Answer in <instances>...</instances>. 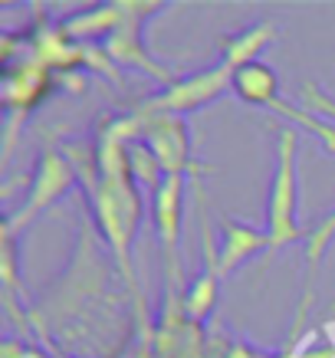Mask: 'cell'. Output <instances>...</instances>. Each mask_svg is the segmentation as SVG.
<instances>
[{
  "instance_id": "cell-1",
  "label": "cell",
  "mask_w": 335,
  "mask_h": 358,
  "mask_svg": "<svg viewBox=\"0 0 335 358\" xmlns=\"http://www.w3.org/2000/svg\"><path fill=\"white\" fill-rule=\"evenodd\" d=\"M263 230L270 237L273 253L296 243L306 234L299 224V135L290 125L276 135V164H273Z\"/></svg>"
},
{
  "instance_id": "cell-2",
  "label": "cell",
  "mask_w": 335,
  "mask_h": 358,
  "mask_svg": "<svg viewBox=\"0 0 335 358\" xmlns=\"http://www.w3.org/2000/svg\"><path fill=\"white\" fill-rule=\"evenodd\" d=\"M92 207H96V220L102 227V237L119 257L122 273H129V243L138 227V191L131 174H112L102 178L99 174V187L92 191Z\"/></svg>"
},
{
  "instance_id": "cell-3",
  "label": "cell",
  "mask_w": 335,
  "mask_h": 358,
  "mask_svg": "<svg viewBox=\"0 0 335 358\" xmlns=\"http://www.w3.org/2000/svg\"><path fill=\"white\" fill-rule=\"evenodd\" d=\"M230 76H234V69H227L224 63H217V66H211V69L191 73V76L171 79L158 96L145 99L135 112H138V115H152V112L187 115V112L204 109L207 102H214V99H220L224 92H230Z\"/></svg>"
},
{
  "instance_id": "cell-4",
  "label": "cell",
  "mask_w": 335,
  "mask_h": 358,
  "mask_svg": "<svg viewBox=\"0 0 335 358\" xmlns=\"http://www.w3.org/2000/svg\"><path fill=\"white\" fill-rule=\"evenodd\" d=\"M141 141L152 148L164 174H184L191 168V135L181 115H171V112L141 115Z\"/></svg>"
},
{
  "instance_id": "cell-5",
  "label": "cell",
  "mask_w": 335,
  "mask_h": 358,
  "mask_svg": "<svg viewBox=\"0 0 335 358\" xmlns=\"http://www.w3.org/2000/svg\"><path fill=\"white\" fill-rule=\"evenodd\" d=\"M76 181V171H73V164L66 162L59 152H43V158L36 162V174H33V187L30 194H27V204L7 217V230H3V237H13V230L23 227L33 214H40L46 204H53L59 194H66V187Z\"/></svg>"
},
{
  "instance_id": "cell-6",
  "label": "cell",
  "mask_w": 335,
  "mask_h": 358,
  "mask_svg": "<svg viewBox=\"0 0 335 358\" xmlns=\"http://www.w3.org/2000/svg\"><path fill=\"white\" fill-rule=\"evenodd\" d=\"M184 178L181 174H164V181L152 191V214L155 234L162 240L164 260H168V276L178 280V243H181V220H184Z\"/></svg>"
},
{
  "instance_id": "cell-7",
  "label": "cell",
  "mask_w": 335,
  "mask_h": 358,
  "mask_svg": "<svg viewBox=\"0 0 335 358\" xmlns=\"http://www.w3.org/2000/svg\"><path fill=\"white\" fill-rule=\"evenodd\" d=\"M270 250V237L263 227H250L243 220H224L220 224V243H217V266H220V276H230V273L243 266L247 260H253L257 253Z\"/></svg>"
},
{
  "instance_id": "cell-8",
  "label": "cell",
  "mask_w": 335,
  "mask_h": 358,
  "mask_svg": "<svg viewBox=\"0 0 335 358\" xmlns=\"http://www.w3.org/2000/svg\"><path fill=\"white\" fill-rule=\"evenodd\" d=\"M230 92L237 99H243L247 106L273 109L280 102V76L263 59H257V63H247V66H240V69H234Z\"/></svg>"
},
{
  "instance_id": "cell-9",
  "label": "cell",
  "mask_w": 335,
  "mask_h": 358,
  "mask_svg": "<svg viewBox=\"0 0 335 358\" xmlns=\"http://www.w3.org/2000/svg\"><path fill=\"white\" fill-rule=\"evenodd\" d=\"M273 36H276V27L270 20L250 23V27H243L240 33L224 40V50H220L217 63H224L227 69H240V66H247V63H257L259 53L273 43Z\"/></svg>"
},
{
  "instance_id": "cell-10",
  "label": "cell",
  "mask_w": 335,
  "mask_h": 358,
  "mask_svg": "<svg viewBox=\"0 0 335 358\" xmlns=\"http://www.w3.org/2000/svg\"><path fill=\"white\" fill-rule=\"evenodd\" d=\"M332 237H335V207L319 220V224H315L313 230H309V243H306V263H309V273H313L315 263L322 260V253H325V247L332 243Z\"/></svg>"
},
{
  "instance_id": "cell-11",
  "label": "cell",
  "mask_w": 335,
  "mask_h": 358,
  "mask_svg": "<svg viewBox=\"0 0 335 358\" xmlns=\"http://www.w3.org/2000/svg\"><path fill=\"white\" fill-rule=\"evenodd\" d=\"M303 102H306V109H315L325 122H332V125H335V102H332V99H325V96H322V89L306 86Z\"/></svg>"
}]
</instances>
